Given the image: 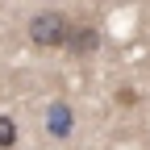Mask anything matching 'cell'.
Instances as JSON below:
<instances>
[{"mask_svg": "<svg viewBox=\"0 0 150 150\" xmlns=\"http://www.w3.org/2000/svg\"><path fill=\"white\" fill-rule=\"evenodd\" d=\"M17 142V129H13V121L8 117H0V146H13Z\"/></svg>", "mask_w": 150, "mask_h": 150, "instance_id": "4", "label": "cell"}, {"mask_svg": "<svg viewBox=\"0 0 150 150\" xmlns=\"http://www.w3.org/2000/svg\"><path fill=\"white\" fill-rule=\"evenodd\" d=\"M29 38H33V46H67L71 21L63 13H38L29 21Z\"/></svg>", "mask_w": 150, "mask_h": 150, "instance_id": "1", "label": "cell"}, {"mask_svg": "<svg viewBox=\"0 0 150 150\" xmlns=\"http://www.w3.org/2000/svg\"><path fill=\"white\" fill-rule=\"evenodd\" d=\"M96 46H100V33H96V25H92V21L71 25V38H67V50H71V54H79V59H83V54H92Z\"/></svg>", "mask_w": 150, "mask_h": 150, "instance_id": "2", "label": "cell"}, {"mask_svg": "<svg viewBox=\"0 0 150 150\" xmlns=\"http://www.w3.org/2000/svg\"><path fill=\"white\" fill-rule=\"evenodd\" d=\"M71 125H75L71 108H67L63 100H54V104H50V112H46V129H50L54 138H67V134H71Z\"/></svg>", "mask_w": 150, "mask_h": 150, "instance_id": "3", "label": "cell"}]
</instances>
